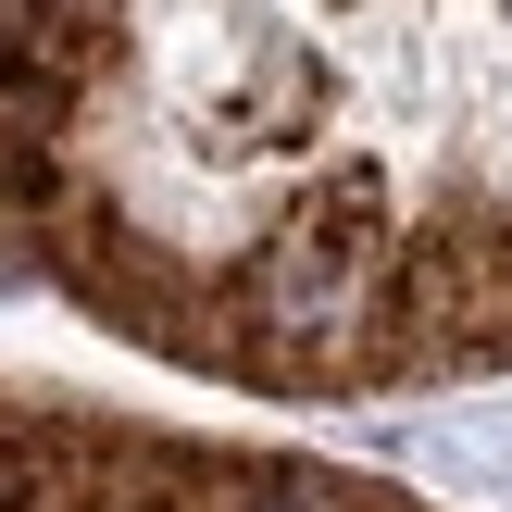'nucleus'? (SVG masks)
Wrapping results in <instances>:
<instances>
[{
  "label": "nucleus",
  "mask_w": 512,
  "mask_h": 512,
  "mask_svg": "<svg viewBox=\"0 0 512 512\" xmlns=\"http://www.w3.org/2000/svg\"><path fill=\"white\" fill-rule=\"evenodd\" d=\"M0 275L238 400L512 375V0H0Z\"/></svg>",
  "instance_id": "f257e3e1"
},
{
  "label": "nucleus",
  "mask_w": 512,
  "mask_h": 512,
  "mask_svg": "<svg viewBox=\"0 0 512 512\" xmlns=\"http://www.w3.org/2000/svg\"><path fill=\"white\" fill-rule=\"evenodd\" d=\"M0 512H438L313 450H250L200 425H150L113 400L0 388Z\"/></svg>",
  "instance_id": "f03ea898"
}]
</instances>
